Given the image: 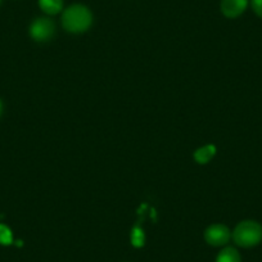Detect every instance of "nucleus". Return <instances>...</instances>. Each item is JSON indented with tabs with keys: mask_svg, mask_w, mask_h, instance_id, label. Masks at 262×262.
<instances>
[{
	"mask_svg": "<svg viewBox=\"0 0 262 262\" xmlns=\"http://www.w3.org/2000/svg\"><path fill=\"white\" fill-rule=\"evenodd\" d=\"M93 24V13L84 4H72L62 13V26L71 34H82Z\"/></svg>",
	"mask_w": 262,
	"mask_h": 262,
	"instance_id": "obj_1",
	"label": "nucleus"
},
{
	"mask_svg": "<svg viewBox=\"0 0 262 262\" xmlns=\"http://www.w3.org/2000/svg\"><path fill=\"white\" fill-rule=\"evenodd\" d=\"M234 243L242 248H252L262 242V225L253 220H244L231 233Z\"/></svg>",
	"mask_w": 262,
	"mask_h": 262,
	"instance_id": "obj_2",
	"label": "nucleus"
},
{
	"mask_svg": "<svg viewBox=\"0 0 262 262\" xmlns=\"http://www.w3.org/2000/svg\"><path fill=\"white\" fill-rule=\"evenodd\" d=\"M30 36L37 42H47L54 37L57 27L53 19L48 17H37L30 25Z\"/></svg>",
	"mask_w": 262,
	"mask_h": 262,
	"instance_id": "obj_3",
	"label": "nucleus"
},
{
	"mask_svg": "<svg viewBox=\"0 0 262 262\" xmlns=\"http://www.w3.org/2000/svg\"><path fill=\"white\" fill-rule=\"evenodd\" d=\"M231 238V231L229 230L228 226L223 224H213L208 226L205 231V241L210 246L213 247H223L229 243Z\"/></svg>",
	"mask_w": 262,
	"mask_h": 262,
	"instance_id": "obj_4",
	"label": "nucleus"
},
{
	"mask_svg": "<svg viewBox=\"0 0 262 262\" xmlns=\"http://www.w3.org/2000/svg\"><path fill=\"white\" fill-rule=\"evenodd\" d=\"M248 7V0H221V13L228 18L242 16Z\"/></svg>",
	"mask_w": 262,
	"mask_h": 262,
	"instance_id": "obj_5",
	"label": "nucleus"
},
{
	"mask_svg": "<svg viewBox=\"0 0 262 262\" xmlns=\"http://www.w3.org/2000/svg\"><path fill=\"white\" fill-rule=\"evenodd\" d=\"M216 156V147L213 144L203 145L194 152V160L200 165H206Z\"/></svg>",
	"mask_w": 262,
	"mask_h": 262,
	"instance_id": "obj_6",
	"label": "nucleus"
},
{
	"mask_svg": "<svg viewBox=\"0 0 262 262\" xmlns=\"http://www.w3.org/2000/svg\"><path fill=\"white\" fill-rule=\"evenodd\" d=\"M39 7L48 16H55L63 9V0H39Z\"/></svg>",
	"mask_w": 262,
	"mask_h": 262,
	"instance_id": "obj_7",
	"label": "nucleus"
},
{
	"mask_svg": "<svg viewBox=\"0 0 262 262\" xmlns=\"http://www.w3.org/2000/svg\"><path fill=\"white\" fill-rule=\"evenodd\" d=\"M216 262H242L241 253L233 247H225L216 257Z\"/></svg>",
	"mask_w": 262,
	"mask_h": 262,
	"instance_id": "obj_8",
	"label": "nucleus"
},
{
	"mask_svg": "<svg viewBox=\"0 0 262 262\" xmlns=\"http://www.w3.org/2000/svg\"><path fill=\"white\" fill-rule=\"evenodd\" d=\"M131 244L137 248H140V247L144 246L145 243V235L144 231H143L142 228L139 226H134L133 230H131Z\"/></svg>",
	"mask_w": 262,
	"mask_h": 262,
	"instance_id": "obj_9",
	"label": "nucleus"
},
{
	"mask_svg": "<svg viewBox=\"0 0 262 262\" xmlns=\"http://www.w3.org/2000/svg\"><path fill=\"white\" fill-rule=\"evenodd\" d=\"M13 243V233L11 229L4 224H0V244L2 246H11Z\"/></svg>",
	"mask_w": 262,
	"mask_h": 262,
	"instance_id": "obj_10",
	"label": "nucleus"
},
{
	"mask_svg": "<svg viewBox=\"0 0 262 262\" xmlns=\"http://www.w3.org/2000/svg\"><path fill=\"white\" fill-rule=\"evenodd\" d=\"M251 6L254 13L262 18V0H251Z\"/></svg>",
	"mask_w": 262,
	"mask_h": 262,
	"instance_id": "obj_11",
	"label": "nucleus"
},
{
	"mask_svg": "<svg viewBox=\"0 0 262 262\" xmlns=\"http://www.w3.org/2000/svg\"><path fill=\"white\" fill-rule=\"evenodd\" d=\"M3 102H2V100H0V116L3 115Z\"/></svg>",
	"mask_w": 262,
	"mask_h": 262,
	"instance_id": "obj_12",
	"label": "nucleus"
},
{
	"mask_svg": "<svg viewBox=\"0 0 262 262\" xmlns=\"http://www.w3.org/2000/svg\"><path fill=\"white\" fill-rule=\"evenodd\" d=\"M0 4H2V0H0Z\"/></svg>",
	"mask_w": 262,
	"mask_h": 262,
	"instance_id": "obj_13",
	"label": "nucleus"
}]
</instances>
